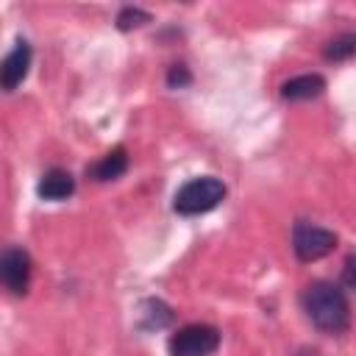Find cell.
<instances>
[{"mask_svg":"<svg viewBox=\"0 0 356 356\" xmlns=\"http://www.w3.org/2000/svg\"><path fill=\"white\" fill-rule=\"evenodd\" d=\"M28 70H31V44L25 39H19L11 47V53L3 58V64H0V83H3V89L14 92L25 81Z\"/></svg>","mask_w":356,"mask_h":356,"instance_id":"6","label":"cell"},{"mask_svg":"<svg viewBox=\"0 0 356 356\" xmlns=\"http://www.w3.org/2000/svg\"><path fill=\"white\" fill-rule=\"evenodd\" d=\"M222 197H225V184H222L220 178H214V175H203V178L186 181V184L175 192L172 206H175L178 214L192 217V214H206V211H211L214 206H220Z\"/></svg>","mask_w":356,"mask_h":356,"instance_id":"2","label":"cell"},{"mask_svg":"<svg viewBox=\"0 0 356 356\" xmlns=\"http://www.w3.org/2000/svg\"><path fill=\"white\" fill-rule=\"evenodd\" d=\"M334 248H337V234L334 231H328L323 225H314V222H306V220L295 222L292 250L300 261H317V259L328 256Z\"/></svg>","mask_w":356,"mask_h":356,"instance_id":"3","label":"cell"},{"mask_svg":"<svg viewBox=\"0 0 356 356\" xmlns=\"http://www.w3.org/2000/svg\"><path fill=\"white\" fill-rule=\"evenodd\" d=\"M325 89V81L314 72L309 75H295L289 81L281 83V97L284 100H312V97H320Z\"/></svg>","mask_w":356,"mask_h":356,"instance_id":"8","label":"cell"},{"mask_svg":"<svg viewBox=\"0 0 356 356\" xmlns=\"http://www.w3.org/2000/svg\"><path fill=\"white\" fill-rule=\"evenodd\" d=\"M323 56H325L328 61H345V58L356 56V33H353V31H348V33L334 36L331 42H325Z\"/></svg>","mask_w":356,"mask_h":356,"instance_id":"10","label":"cell"},{"mask_svg":"<svg viewBox=\"0 0 356 356\" xmlns=\"http://www.w3.org/2000/svg\"><path fill=\"white\" fill-rule=\"evenodd\" d=\"M220 348V331L206 323H192L170 337V356H211Z\"/></svg>","mask_w":356,"mask_h":356,"instance_id":"4","label":"cell"},{"mask_svg":"<svg viewBox=\"0 0 356 356\" xmlns=\"http://www.w3.org/2000/svg\"><path fill=\"white\" fill-rule=\"evenodd\" d=\"M36 192H39L42 200H64V197H70V195L75 192V178H72L67 170L53 167V170H47V172L42 175Z\"/></svg>","mask_w":356,"mask_h":356,"instance_id":"7","label":"cell"},{"mask_svg":"<svg viewBox=\"0 0 356 356\" xmlns=\"http://www.w3.org/2000/svg\"><path fill=\"white\" fill-rule=\"evenodd\" d=\"M31 256L28 250L22 248H6L3 256H0V278L6 284L8 292L14 295H25L28 292V284H31Z\"/></svg>","mask_w":356,"mask_h":356,"instance_id":"5","label":"cell"},{"mask_svg":"<svg viewBox=\"0 0 356 356\" xmlns=\"http://www.w3.org/2000/svg\"><path fill=\"white\" fill-rule=\"evenodd\" d=\"M125 170H128V153H125V147H114L100 161H95L89 167V175L95 181H117Z\"/></svg>","mask_w":356,"mask_h":356,"instance_id":"9","label":"cell"},{"mask_svg":"<svg viewBox=\"0 0 356 356\" xmlns=\"http://www.w3.org/2000/svg\"><path fill=\"white\" fill-rule=\"evenodd\" d=\"M145 22H150V14L147 11H142V8H122L120 14H117V28L120 31H131V28H139V25H145Z\"/></svg>","mask_w":356,"mask_h":356,"instance_id":"11","label":"cell"},{"mask_svg":"<svg viewBox=\"0 0 356 356\" xmlns=\"http://www.w3.org/2000/svg\"><path fill=\"white\" fill-rule=\"evenodd\" d=\"M192 81V75H189V70L184 67V64H172L170 67V72H167V83L175 89V86H186Z\"/></svg>","mask_w":356,"mask_h":356,"instance_id":"12","label":"cell"},{"mask_svg":"<svg viewBox=\"0 0 356 356\" xmlns=\"http://www.w3.org/2000/svg\"><path fill=\"white\" fill-rule=\"evenodd\" d=\"M342 284H345L348 289L356 292V253H350V256L345 259V267H342Z\"/></svg>","mask_w":356,"mask_h":356,"instance_id":"13","label":"cell"},{"mask_svg":"<svg viewBox=\"0 0 356 356\" xmlns=\"http://www.w3.org/2000/svg\"><path fill=\"white\" fill-rule=\"evenodd\" d=\"M303 309L314 328L325 334H342L350 323V306L339 286L331 281H314L303 289Z\"/></svg>","mask_w":356,"mask_h":356,"instance_id":"1","label":"cell"}]
</instances>
